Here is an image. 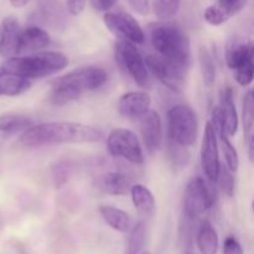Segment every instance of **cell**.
I'll use <instances>...</instances> for the list:
<instances>
[{"label":"cell","instance_id":"cell-22","mask_svg":"<svg viewBox=\"0 0 254 254\" xmlns=\"http://www.w3.org/2000/svg\"><path fill=\"white\" fill-rule=\"evenodd\" d=\"M99 213L106 221L107 225L114 231L121 233H127L133 227V221L130 216L123 210H119L112 206H101L99 207Z\"/></svg>","mask_w":254,"mask_h":254},{"label":"cell","instance_id":"cell-5","mask_svg":"<svg viewBox=\"0 0 254 254\" xmlns=\"http://www.w3.org/2000/svg\"><path fill=\"white\" fill-rule=\"evenodd\" d=\"M169 141L183 148H190L196 143L198 123L196 113L185 104H178L168 112Z\"/></svg>","mask_w":254,"mask_h":254},{"label":"cell","instance_id":"cell-6","mask_svg":"<svg viewBox=\"0 0 254 254\" xmlns=\"http://www.w3.org/2000/svg\"><path fill=\"white\" fill-rule=\"evenodd\" d=\"M114 55L122 69H124L139 87L141 88L148 87L149 71L146 68L143 56L135 45L119 39L114 46Z\"/></svg>","mask_w":254,"mask_h":254},{"label":"cell","instance_id":"cell-2","mask_svg":"<svg viewBox=\"0 0 254 254\" xmlns=\"http://www.w3.org/2000/svg\"><path fill=\"white\" fill-rule=\"evenodd\" d=\"M150 41L156 55L186 74L191 64V44L189 35L176 22H156L150 29Z\"/></svg>","mask_w":254,"mask_h":254},{"label":"cell","instance_id":"cell-35","mask_svg":"<svg viewBox=\"0 0 254 254\" xmlns=\"http://www.w3.org/2000/svg\"><path fill=\"white\" fill-rule=\"evenodd\" d=\"M223 254H243V248L238 240L233 236H228L223 242Z\"/></svg>","mask_w":254,"mask_h":254},{"label":"cell","instance_id":"cell-11","mask_svg":"<svg viewBox=\"0 0 254 254\" xmlns=\"http://www.w3.org/2000/svg\"><path fill=\"white\" fill-rule=\"evenodd\" d=\"M144 61H145L148 71H150L159 82H161L164 86L168 87L171 91H180L185 74L178 71L175 67L171 66L169 62H166L165 60L161 59L156 54L148 55Z\"/></svg>","mask_w":254,"mask_h":254},{"label":"cell","instance_id":"cell-38","mask_svg":"<svg viewBox=\"0 0 254 254\" xmlns=\"http://www.w3.org/2000/svg\"><path fill=\"white\" fill-rule=\"evenodd\" d=\"M118 2V0H91V4L93 9L97 11H103L107 12Z\"/></svg>","mask_w":254,"mask_h":254},{"label":"cell","instance_id":"cell-24","mask_svg":"<svg viewBox=\"0 0 254 254\" xmlns=\"http://www.w3.org/2000/svg\"><path fill=\"white\" fill-rule=\"evenodd\" d=\"M212 126V124H211ZM213 129L216 131V135L220 138L221 148H222L223 155H225L226 160V168L233 173V171H237L238 168H240V156H238L237 150L233 146V144L231 143L230 138H228L227 133L225 131V128H223L222 123H216L213 124Z\"/></svg>","mask_w":254,"mask_h":254},{"label":"cell","instance_id":"cell-8","mask_svg":"<svg viewBox=\"0 0 254 254\" xmlns=\"http://www.w3.org/2000/svg\"><path fill=\"white\" fill-rule=\"evenodd\" d=\"M215 202L213 192L202 178H193L184 193L183 217L195 221L210 210Z\"/></svg>","mask_w":254,"mask_h":254},{"label":"cell","instance_id":"cell-25","mask_svg":"<svg viewBox=\"0 0 254 254\" xmlns=\"http://www.w3.org/2000/svg\"><path fill=\"white\" fill-rule=\"evenodd\" d=\"M32 126L29 117L20 113H4L0 116V131L2 133H16L24 131Z\"/></svg>","mask_w":254,"mask_h":254},{"label":"cell","instance_id":"cell-19","mask_svg":"<svg viewBox=\"0 0 254 254\" xmlns=\"http://www.w3.org/2000/svg\"><path fill=\"white\" fill-rule=\"evenodd\" d=\"M196 245L201 254H217L220 247L217 231L208 220H203L198 226L196 232Z\"/></svg>","mask_w":254,"mask_h":254},{"label":"cell","instance_id":"cell-32","mask_svg":"<svg viewBox=\"0 0 254 254\" xmlns=\"http://www.w3.org/2000/svg\"><path fill=\"white\" fill-rule=\"evenodd\" d=\"M217 181L220 184L221 190L223 191V193L228 196V197H232L233 193H235V179H233L232 173L227 168H225V166H221Z\"/></svg>","mask_w":254,"mask_h":254},{"label":"cell","instance_id":"cell-12","mask_svg":"<svg viewBox=\"0 0 254 254\" xmlns=\"http://www.w3.org/2000/svg\"><path fill=\"white\" fill-rule=\"evenodd\" d=\"M138 124L146 150L149 153L159 150L163 144L164 131L163 122L158 112L149 109L145 114L138 118Z\"/></svg>","mask_w":254,"mask_h":254},{"label":"cell","instance_id":"cell-40","mask_svg":"<svg viewBox=\"0 0 254 254\" xmlns=\"http://www.w3.org/2000/svg\"><path fill=\"white\" fill-rule=\"evenodd\" d=\"M4 76H6V74H5L4 68H2V67L0 66V78H2V77H4Z\"/></svg>","mask_w":254,"mask_h":254},{"label":"cell","instance_id":"cell-10","mask_svg":"<svg viewBox=\"0 0 254 254\" xmlns=\"http://www.w3.org/2000/svg\"><path fill=\"white\" fill-rule=\"evenodd\" d=\"M201 165L208 180L216 183L220 173L221 163L218 156L217 135L210 122L206 123L205 131H203L202 144H201Z\"/></svg>","mask_w":254,"mask_h":254},{"label":"cell","instance_id":"cell-18","mask_svg":"<svg viewBox=\"0 0 254 254\" xmlns=\"http://www.w3.org/2000/svg\"><path fill=\"white\" fill-rule=\"evenodd\" d=\"M50 42H51V39L46 30L36 25L27 26L26 29L21 30V34H20L19 55L39 51L49 46Z\"/></svg>","mask_w":254,"mask_h":254},{"label":"cell","instance_id":"cell-9","mask_svg":"<svg viewBox=\"0 0 254 254\" xmlns=\"http://www.w3.org/2000/svg\"><path fill=\"white\" fill-rule=\"evenodd\" d=\"M104 25L113 34L118 35L121 40L131 42V44H143L145 41V35L143 29L136 21L135 17L123 10L107 11L103 16Z\"/></svg>","mask_w":254,"mask_h":254},{"label":"cell","instance_id":"cell-16","mask_svg":"<svg viewBox=\"0 0 254 254\" xmlns=\"http://www.w3.org/2000/svg\"><path fill=\"white\" fill-rule=\"evenodd\" d=\"M247 0H217L205 10L206 22L211 26H220L237 15L246 6Z\"/></svg>","mask_w":254,"mask_h":254},{"label":"cell","instance_id":"cell-4","mask_svg":"<svg viewBox=\"0 0 254 254\" xmlns=\"http://www.w3.org/2000/svg\"><path fill=\"white\" fill-rule=\"evenodd\" d=\"M67 64L68 57L62 52L42 51L7 59L1 67L6 76H16L30 81L57 73L66 68Z\"/></svg>","mask_w":254,"mask_h":254},{"label":"cell","instance_id":"cell-20","mask_svg":"<svg viewBox=\"0 0 254 254\" xmlns=\"http://www.w3.org/2000/svg\"><path fill=\"white\" fill-rule=\"evenodd\" d=\"M130 195L134 207L138 211L139 215L149 218L155 213V197L146 186L140 185V184L133 185L130 189Z\"/></svg>","mask_w":254,"mask_h":254},{"label":"cell","instance_id":"cell-41","mask_svg":"<svg viewBox=\"0 0 254 254\" xmlns=\"http://www.w3.org/2000/svg\"><path fill=\"white\" fill-rule=\"evenodd\" d=\"M2 226V221H1V216H0V228H1Z\"/></svg>","mask_w":254,"mask_h":254},{"label":"cell","instance_id":"cell-21","mask_svg":"<svg viewBox=\"0 0 254 254\" xmlns=\"http://www.w3.org/2000/svg\"><path fill=\"white\" fill-rule=\"evenodd\" d=\"M102 191L112 196H124L130 191L131 181L126 174L111 171L104 174L99 181Z\"/></svg>","mask_w":254,"mask_h":254},{"label":"cell","instance_id":"cell-43","mask_svg":"<svg viewBox=\"0 0 254 254\" xmlns=\"http://www.w3.org/2000/svg\"><path fill=\"white\" fill-rule=\"evenodd\" d=\"M0 96H2V93H1V89H0Z\"/></svg>","mask_w":254,"mask_h":254},{"label":"cell","instance_id":"cell-14","mask_svg":"<svg viewBox=\"0 0 254 254\" xmlns=\"http://www.w3.org/2000/svg\"><path fill=\"white\" fill-rule=\"evenodd\" d=\"M151 98L146 92L133 91L124 93L119 98L117 108L119 114L124 118H140L150 109Z\"/></svg>","mask_w":254,"mask_h":254},{"label":"cell","instance_id":"cell-42","mask_svg":"<svg viewBox=\"0 0 254 254\" xmlns=\"http://www.w3.org/2000/svg\"><path fill=\"white\" fill-rule=\"evenodd\" d=\"M141 254H150L149 252H144V253H141Z\"/></svg>","mask_w":254,"mask_h":254},{"label":"cell","instance_id":"cell-13","mask_svg":"<svg viewBox=\"0 0 254 254\" xmlns=\"http://www.w3.org/2000/svg\"><path fill=\"white\" fill-rule=\"evenodd\" d=\"M37 20L55 31H64L68 22L67 10L60 0H37Z\"/></svg>","mask_w":254,"mask_h":254},{"label":"cell","instance_id":"cell-26","mask_svg":"<svg viewBox=\"0 0 254 254\" xmlns=\"http://www.w3.org/2000/svg\"><path fill=\"white\" fill-rule=\"evenodd\" d=\"M198 62H200L203 84L207 88H212L216 82V66L212 55L208 51V49L203 46L200 47V50H198Z\"/></svg>","mask_w":254,"mask_h":254},{"label":"cell","instance_id":"cell-17","mask_svg":"<svg viewBox=\"0 0 254 254\" xmlns=\"http://www.w3.org/2000/svg\"><path fill=\"white\" fill-rule=\"evenodd\" d=\"M222 117L223 128L228 136H235L240 127V118H238L236 104L233 102V91L231 87H226L220 93V106H218Z\"/></svg>","mask_w":254,"mask_h":254},{"label":"cell","instance_id":"cell-15","mask_svg":"<svg viewBox=\"0 0 254 254\" xmlns=\"http://www.w3.org/2000/svg\"><path fill=\"white\" fill-rule=\"evenodd\" d=\"M21 27L16 17L7 16L0 27V56L7 60L19 55V41Z\"/></svg>","mask_w":254,"mask_h":254},{"label":"cell","instance_id":"cell-34","mask_svg":"<svg viewBox=\"0 0 254 254\" xmlns=\"http://www.w3.org/2000/svg\"><path fill=\"white\" fill-rule=\"evenodd\" d=\"M69 171H71V166L64 161L57 164L54 168V180L57 186H61L62 184L66 183V180L69 176Z\"/></svg>","mask_w":254,"mask_h":254},{"label":"cell","instance_id":"cell-1","mask_svg":"<svg viewBox=\"0 0 254 254\" xmlns=\"http://www.w3.org/2000/svg\"><path fill=\"white\" fill-rule=\"evenodd\" d=\"M102 133L94 127L73 122H50L31 126L22 131L20 143L27 148L57 144H88L99 141Z\"/></svg>","mask_w":254,"mask_h":254},{"label":"cell","instance_id":"cell-3","mask_svg":"<svg viewBox=\"0 0 254 254\" xmlns=\"http://www.w3.org/2000/svg\"><path fill=\"white\" fill-rule=\"evenodd\" d=\"M107 79L108 73L101 67H79L52 82L49 101L52 106L62 107L78 99L84 92L98 89Z\"/></svg>","mask_w":254,"mask_h":254},{"label":"cell","instance_id":"cell-39","mask_svg":"<svg viewBox=\"0 0 254 254\" xmlns=\"http://www.w3.org/2000/svg\"><path fill=\"white\" fill-rule=\"evenodd\" d=\"M30 0H10V4L14 7H24Z\"/></svg>","mask_w":254,"mask_h":254},{"label":"cell","instance_id":"cell-27","mask_svg":"<svg viewBox=\"0 0 254 254\" xmlns=\"http://www.w3.org/2000/svg\"><path fill=\"white\" fill-rule=\"evenodd\" d=\"M31 87V82L29 79L20 78L16 76H4L0 78V89L2 96L16 97L29 91Z\"/></svg>","mask_w":254,"mask_h":254},{"label":"cell","instance_id":"cell-44","mask_svg":"<svg viewBox=\"0 0 254 254\" xmlns=\"http://www.w3.org/2000/svg\"><path fill=\"white\" fill-rule=\"evenodd\" d=\"M185 254H190V253H185Z\"/></svg>","mask_w":254,"mask_h":254},{"label":"cell","instance_id":"cell-30","mask_svg":"<svg viewBox=\"0 0 254 254\" xmlns=\"http://www.w3.org/2000/svg\"><path fill=\"white\" fill-rule=\"evenodd\" d=\"M129 232H130V236L128 240L127 254H139L145 243V225L143 222H138L131 227Z\"/></svg>","mask_w":254,"mask_h":254},{"label":"cell","instance_id":"cell-29","mask_svg":"<svg viewBox=\"0 0 254 254\" xmlns=\"http://www.w3.org/2000/svg\"><path fill=\"white\" fill-rule=\"evenodd\" d=\"M183 0H153V11L161 21H169L179 12Z\"/></svg>","mask_w":254,"mask_h":254},{"label":"cell","instance_id":"cell-37","mask_svg":"<svg viewBox=\"0 0 254 254\" xmlns=\"http://www.w3.org/2000/svg\"><path fill=\"white\" fill-rule=\"evenodd\" d=\"M86 6V0H67V11L73 16L82 14Z\"/></svg>","mask_w":254,"mask_h":254},{"label":"cell","instance_id":"cell-31","mask_svg":"<svg viewBox=\"0 0 254 254\" xmlns=\"http://www.w3.org/2000/svg\"><path fill=\"white\" fill-rule=\"evenodd\" d=\"M254 78V62L253 60L246 62L235 71V79L241 87H248L252 84Z\"/></svg>","mask_w":254,"mask_h":254},{"label":"cell","instance_id":"cell-36","mask_svg":"<svg viewBox=\"0 0 254 254\" xmlns=\"http://www.w3.org/2000/svg\"><path fill=\"white\" fill-rule=\"evenodd\" d=\"M131 9L139 15H148L150 11V2L149 0H128Z\"/></svg>","mask_w":254,"mask_h":254},{"label":"cell","instance_id":"cell-7","mask_svg":"<svg viewBox=\"0 0 254 254\" xmlns=\"http://www.w3.org/2000/svg\"><path fill=\"white\" fill-rule=\"evenodd\" d=\"M108 151L114 158H122L135 165L144 161L141 144L134 131L126 128H116L107 136Z\"/></svg>","mask_w":254,"mask_h":254},{"label":"cell","instance_id":"cell-28","mask_svg":"<svg viewBox=\"0 0 254 254\" xmlns=\"http://www.w3.org/2000/svg\"><path fill=\"white\" fill-rule=\"evenodd\" d=\"M242 121H243V130L247 141L253 139V126H254V97L253 91H248L243 99V109H242Z\"/></svg>","mask_w":254,"mask_h":254},{"label":"cell","instance_id":"cell-33","mask_svg":"<svg viewBox=\"0 0 254 254\" xmlns=\"http://www.w3.org/2000/svg\"><path fill=\"white\" fill-rule=\"evenodd\" d=\"M170 158L174 161V165L184 166L188 164L190 154H189L188 148H183L170 141Z\"/></svg>","mask_w":254,"mask_h":254},{"label":"cell","instance_id":"cell-23","mask_svg":"<svg viewBox=\"0 0 254 254\" xmlns=\"http://www.w3.org/2000/svg\"><path fill=\"white\" fill-rule=\"evenodd\" d=\"M253 60V46L248 42H233L227 47L226 51V64L232 71H236L238 67L245 64L246 62Z\"/></svg>","mask_w":254,"mask_h":254}]
</instances>
